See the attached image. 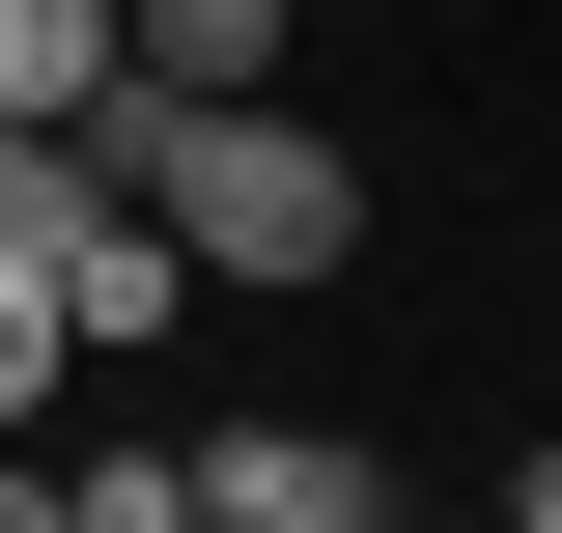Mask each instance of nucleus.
Here are the masks:
<instances>
[{
  "instance_id": "1",
  "label": "nucleus",
  "mask_w": 562,
  "mask_h": 533,
  "mask_svg": "<svg viewBox=\"0 0 562 533\" xmlns=\"http://www.w3.org/2000/svg\"><path fill=\"white\" fill-rule=\"evenodd\" d=\"M29 253H57V309H85V365H113V337H169V309H198V253H169V197H113L85 140H57V197H29Z\"/></svg>"
},
{
  "instance_id": "2",
  "label": "nucleus",
  "mask_w": 562,
  "mask_h": 533,
  "mask_svg": "<svg viewBox=\"0 0 562 533\" xmlns=\"http://www.w3.org/2000/svg\"><path fill=\"white\" fill-rule=\"evenodd\" d=\"M198 533H394V477L338 421H198Z\"/></svg>"
},
{
  "instance_id": "3",
  "label": "nucleus",
  "mask_w": 562,
  "mask_h": 533,
  "mask_svg": "<svg viewBox=\"0 0 562 533\" xmlns=\"http://www.w3.org/2000/svg\"><path fill=\"white\" fill-rule=\"evenodd\" d=\"M113 57H140L113 0H0V113H29V140H85V113H113Z\"/></svg>"
},
{
  "instance_id": "4",
  "label": "nucleus",
  "mask_w": 562,
  "mask_h": 533,
  "mask_svg": "<svg viewBox=\"0 0 562 533\" xmlns=\"http://www.w3.org/2000/svg\"><path fill=\"white\" fill-rule=\"evenodd\" d=\"M57 365H85V309H57V253H29V225H0V450H29V421H57Z\"/></svg>"
},
{
  "instance_id": "5",
  "label": "nucleus",
  "mask_w": 562,
  "mask_h": 533,
  "mask_svg": "<svg viewBox=\"0 0 562 533\" xmlns=\"http://www.w3.org/2000/svg\"><path fill=\"white\" fill-rule=\"evenodd\" d=\"M140 84H281V0H113Z\"/></svg>"
},
{
  "instance_id": "6",
  "label": "nucleus",
  "mask_w": 562,
  "mask_h": 533,
  "mask_svg": "<svg viewBox=\"0 0 562 533\" xmlns=\"http://www.w3.org/2000/svg\"><path fill=\"white\" fill-rule=\"evenodd\" d=\"M85 533H198V450H113V477H85Z\"/></svg>"
},
{
  "instance_id": "7",
  "label": "nucleus",
  "mask_w": 562,
  "mask_h": 533,
  "mask_svg": "<svg viewBox=\"0 0 562 533\" xmlns=\"http://www.w3.org/2000/svg\"><path fill=\"white\" fill-rule=\"evenodd\" d=\"M0 533H85V477H29V450H0Z\"/></svg>"
},
{
  "instance_id": "8",
  "label": "nucleus",
  "mask_w": 562,
  "mask_h": 533,
  "mask_svg": "<svg viewBox=\"0 0 562 533\" xmlns=\"http://www.w3.org/2000/svg\"><path fill=\"white\" fill-rule=\"evenodd\" d=\"M29 197H57V140H29V113H0V225H29Z\"/></svg>"
},
{
  "instance_id": "9",
  "label": "nucleus",
  "mask_w": 562,
  "mask_h": 533,
  "mask_svg": "<svg viewBox=\"0 0 562 533\" xmlns=\"http://www.w3.org/2000/svg\"><path fill=\"white\" fill-rule=\"evenodd\" d=\"M506 533H562V477H506Z\"/></svg>"
}]
</instances>
